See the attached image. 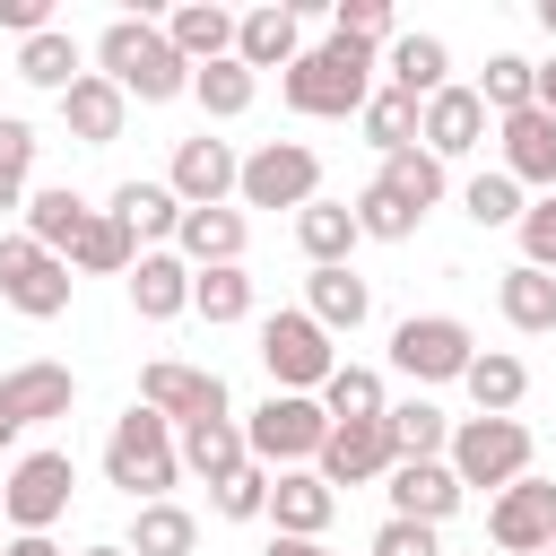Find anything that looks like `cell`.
Wrapping results in <instances>:
<instances>
[{
	"label": "cell",
	"mask_w": 556,
	"mask_h": 556,
	"mask_svg": "<svg viewBox=\"0 0 556 556\" xmlns=\"http://www.w3.org/2000/svg\"><path fill=\"white\" fill-rule=\"evenodd\" d=\"M382 426H391V452H400V460H443V452H452V417H443L434 400H391Z\"/></svg>",
	"instance_id": "cell-33"
},
{
	"label": "cell",
	"mask_w": 556,
	"mask_h": 556,
	"mask_svg": "<svg viewBox=\"0 0 556 556\" xmlns=\"http://www.w3.org/2000/svg\"><path fill=\"white\" fill-rule=\"evenodd\" d=\"M191 96H200V113H208V122H235V113H252L261 78H252L243 61H208V70H191Z\"/></svg>",
	"instance_id": "cell-41"
},
{
	"label": "cell",
	"mask_w": 556,
	"mask_h": 556,
	"mask_svg": "<svg viewBox=\"0 0 556 556\" xmlns=\"http://www.w3.org/2000/svg\"><path fill=\"white\" fill-rule=\"evenodd\" d=\"M495 139H504V174H513L521 191H556V113H547V104L495 122Z\"/></svg>",
	"instance_id": "cell-19"
},
{
	"label": "cell",
	"mask_w": 556,
	"mask_h": 556,
	"mask_svg": "<svg viewBox=\"0 0 556 556\" xmlns=\"http://www.w3.org/2000/svg\"><path fill=\"white\" fill-rule=\"evenodd\" d=\"M495 313H504L521 339H547V330H556V269H530V261H513V269L495 278Z\"/></svg>",
	"instance_id": "cell-25"
},
{
	"label": "cell",
	"mask_w": 556,
	"mask_h": 556,
	"mask_svg": "<svg viewBox=\"0 0 556 556\" xmlns=\"http://www.w3.org/2000/svg\"><path fill=\"white\" fill-rule=\"evenodd\" d=\"M295 243H304L313 269H348V252L365 243V226H356L348 200H313V208H295Z\"/></svg>",
	"instance_id": "cell-29"
},
{
	"label": "cell",
	"mask_w": 556,
	"mask_h": 556,
	"mask_svg": "<svg viewBox=\"0 0 556 556\" xmlns=\"http://www.w3.org/2000/svg\"><path fill=\"white\" fill-rule=\"evenodd\" d=\"M382 87H400V96H443L452 87V52H443V35H400L391 52H382Z\"/></svg>",
	"instance_id": "cell-27"
},
{
	"label": "cell",
	"mask_w": 556,
	"mask_h": 556,
	"mask_svg": "<svg viewBox=\"0 0 556 556\" xmlns=\"http://www.w3.org/2000/svg\"><path fill=\"white\" fill-rule=\"evenodd\" d=\"M486 539L504 556H547L556 547V486L547 478H513L495 504H486Z\"/></svg>",
	"instance_id": "cell-11"
},
{
	"label": "cell",
	"mask_w": 556,
	"mask_h": 556,
	"mask_svg": "<svg viewBox=\"0 0 556 556\" xmlns=\"http://www.w3.org/2000/svg\"><path fill=\"white\" fill-rule=\"evenodd\" d=\"M330 486H374V478H391L400 469V452H391V426L382 417H356V426H330V443H321V460H313Z\"/></svg>",
	"instance_id": "cell-14"
},
{
	"label": "cell",
	"mask_w": 556,
	"mask_h": 556,
	"mask_svg": "<svg viewBox=\"0 0 556 556\" xmlns=\"http://www.w3.org/2000/svg\"><path fill=\"white\" fill-rule=\"evenodd\" d=\"M469 356H478V339H469L460 313H408V321L391 330V365H400L408 382H460Z\"/></svg>",
	"instance_id": "cell-10"
},
{
	"label": "cell",
	"mask_w": 556,
	"mask_h": 556,
	"mask_svg": "<svg viewBox=\"0 0 556 556\" xmlns=\"http://www.w3.org/2000/svg\"><path fill=\"white\" fill-rule=\"evenodd\" d=\"M104 208L139 235V252H174V235H182V200H174V182H122Z\"/></svg>",
	"instance_id": "cell-23"
},
{
	"label": "cell",
	"mask_w": 556,
	"mask_h": 556,
	"mask_svg": "<svg viewBox=\"0 0 556 556\" xmlns=\"http://www.w3.org/2000/svg\"><path fill=\"white\" fill-rule=\"evenodd\" d=\"M261 556H330V547H321V539H269Z\"/></svg>",
	"instance_id": "cell-51"
},
{
	"label": "cell",
	"mask_w": 556,
	"mask_h": 556,
	"mask_svg": "<svg viewBox=\"0 0 556 556\" xmlns=\"http://www.w3.org/2000/svg\"><path fill=\"white\" fill-rule=\"evenodd\" d=\"M174 443H182V469H200L208 486H217V478H235V469L252 460L243 417H200V426H174Z\"/></svg>",
	"instance_id": "cell-31"
},
{
	"label": "cell",
	"mask_w": 556,
	"mask_h": 556,
	"mask_svg": "<svg viewBox=\"0 0 556 556\" xmlns=\"http://www.w3.org/2000/svg\"><path fill=\"white\" fill-rule=\"evenodd\" d=\"M191 313H200L208 330L252 321V269H243V261H235V269H200V278H191Z\"/></svg>",
	"instance_id": "cell-39"
},
{
	"label": "cell",
	"mask_w": 556,
	"mask_h": 556,
	"mask_svg": "<svg viewBox=\"0 0 556 556\" xmlns=\"http://www.w3.org/2000/svg\"><path fill=\"white\" fill-rule=\"evenodd\" d=\"M182 478V443H174V417H156L148 400H130L104 434V486H122L130 504H165Z\"/></svg>",
	"instance_id": "cell-3"
},
{
	"label": "cell",
	"mask_w": 556,
	"mask_h": 556,
	"mask_svg": "<svg viewBox=\"0 0 556 556\" xmlns=\"http://www.w3.org/2000/svg\"><path fill=\"white\" fill-rule=\"evenodd\" d=\"M261 365H269L278 391L321 400V382L339 374V348H330V330H321L304 304H278V313H261Z\"/></svg>",
	"instance_id": "cell-4"
},
{
	"label": "cell",
	"mask_w": 556,
	"mask_h": 556,
	"mask_svg": "<svg viewBox=\"0 0 556 556\" xmlns=\"http://www.w3.org/2000/svg\"><path fill=\"white\" fill-rule=\"evenodd\" d=\"M122 122H130V96H122L104 70H87V78L61 96V130H70L78 148H113V139H122Z\"/></svg>",
	"instance_id": "cell-21"
},
{
	"label": "cell",
	"mask_w": 556,
	"mask_h": 556,
	"mask_svg": "<svg viewBox=\"0 0 556 556\" xmlns=\"http://www.w3.org/2000/svg\"><path fill=\"white\" fill-rule=\"evenodd\" d=\"M0 217H26V182H9V174H0Z\"/></svg>",
	"instance_id": "cell-52"
},
{
	"label": "cell",
	"mask_w": 556,
	"mask_h": 556,
	"mask_svg": "<svg viewBox=\"0 0 556 556\" xmlns=\"http://www.w3.org/2000/svg\"><path fill=\"white\" fill-rule=\"evenodd\" d=\"M304 313H313L330 339H339V330H365V321H374V287H365L356 269H313V278H304Z\"/></svg>",
	"instance_id": "cell-30"
},
{
	"label": "cell",
	"mask_w": 556,
	"mask_h": 556,
	"mask_svg": "<svg viewBox=\"0 0 556 556\" xmlns=\"http://www.w3.org/2000/svg\"><path fill=\"white\" fill-rule=\"evenodd\" d=\"M374 182H382V191H400V200L426 217V208L443 200V156H426V148H400V156H382V174H374Z\"/></svg>",
	"instance_id": "cell-42"
},
{
	"label": "cell",
	"mask_w": 556,
	"mask_h": 556,
	"mask_svg": "<svg viewBox=\"0 0 556 556\" xmlns=\"http://www.w3.org/2000/svg\"><path fill=\"white\" fill-rule=\"evenodd\" d=\"M460 391L478 400V417H513V408H521V391H530V365H521L513 348H478V356H469V374H460Z\"/></svg>",
	"instance_id": "cell-32"
},
{
	"label": "cell",
	"mask_w": 556,
	"mask_h": 556,
	"mask_svg": "<svg viewBox=\"0 0 556 556\" xmlns=\"http://www.w3.org/2000/svg\"><path fill=\"white\" fill-rule=\"evenodd\" d=\"M539 104L556 113V61H539Z\"/></svg>",
	"instance_id": "cell-53"
},
{
	"label": "cell",
	"mask_w": 556,
	"mask_h": 556,
	"mask_svg": "<svg viewBox=\"0 0 556 556\" xmlns=\"http://www.w3.org/2000/svg\"><path fill=\"white\" fill-rule=\"evenodd\" d=\"M547 556H556V547H547Z\"/></svg>",
	"instance_id": "cell-57"
},
{
	"label": "cell",
	"mask_w": 556,
	"mask_h": 556,
	"mask_svg": "<svg viewBox=\"0 0 556 556\" xmlns=\"http://www.w3.org/2000/svg\"><path fill=\"white\" fill-rule=\"evenodd\" d=\"M460 208H469L478 226H521V208H530V200H521V182L495 165V174H469V182H460Z\"/></svg>",
	"instance_id": "cell-43"
},
{
	"label": "cell",
	"mask_w": 556,
	"mask_h": 556,
	"mask_svg": "<svg viewBox=\"0 0 556 556\" xmlns=\"http://www.w3.org/2000/svg\"><path fill=\"white\" fill-rule=\"evenodd\" d=\"M330 35H339V43H365V52H391V43H400L391 0H339V9H330Z\"/></svg>",
	"instance_id": "cell-45"
},
{
	"label": "cell",
	"mask_w": 556,
	"mask_h": 556,
	"mask_svg": "<svg viewBox=\"0 0 556 556\" xmlns=\"http://www.w3.org/2000/svg\"><path fill=\"white\" fill-rule=\"evenodd\" d=\"M321 408H330V426H356V417H382V408H391V391H382V374H374V365H348V356H339V374L321 382Z\"/></svg>",
	"instance_id": "cell-40"
},
{
	"label": "cell",
	"mask_w": 556,
	"mask_h": 556,
	"mask_svg": "<svg viewBox=\"0 0 556 556\" xmlns=\"http://www.w3.org/2000/svg\"><path fill=\"white\" fill-rule=\"evenodd\" d=\"M269 478H278V469H261V460H243L235 478H217V486H208V504H217L226 521H261V513H269Z\"/></svg>",
	"instance_id": "cell-46"
},
{
	"label": "cell",
	"mask_w": 556,
	"mask_h": 556,
	"mask_svg": "<svg viewBox=\"0 0 556 556\" xmlns=\"http://www.w3.org/2000/svg\"><path fill=\"white\" fill-rule=\"evenodd\" d=\"M243 443L261 469H313L321 443H330V408L304 400V391H269L252 417H243Z\"/></svg>",
	"instance_id": "cell-5"
},
{
	"label": "cell",
	"mask_w": 556,
	"mask_h": 556,
	"mask_svg": "<svg viewBox=\"0 0 556 556\" xmlns=\"http://www.w3.org/2000/svg\"><path fill=\"white\" fill-rule=\"evenodd\" d=\"M330 513H339V486H330L321 469H278V478H269V521H278V539H321Z\"/></svg>",
	"instance_id": "cell-17"
},
{
	"label": "cell",
	"mask_w": 556,
	"mask_h": 556,
	"mask_svg": "<svg viewBox=\"0 0 556 556\" xmlns=\"http://www.w3.org/2000/svg\"><path fill=\"white\" fill-rule=\"evenodd\" d=\"M35 148H43V139H35V122L0 113V174H9V182H26V174H35Z\"/></svg>",
	"instance_id": "cell-49"
},
{
	"label": "cell",
	"mask_w": 556,
	"mask_h": 556,
	"mask_svg": "<svg viewBox=\"0 0 556 556\" xmlns=\"http://www.w3.org/2000/svg\"><path fill=\"white\" fill-rule=\"evenodd\" d=\"M70 486H78V460L70 452H17L9 460V478H0V521H17V530H52L61 513H70Z\"/></svg>",
	"instance_id": "cell-9"
},
{
	"label": "cell",
	"mask_w": 556,
	"mask_h": 556,
	"mask_svg": "<svg viewBox=\"0 0 556 556\" xmlns=\"http://www.w3.org/2000/svg\"><path fill=\"white\" fill-rule=\"evenodd\" d=\"M348 208H356V226H365L374 243H408V235L426 226V217H417V208H408L400 191H382V182H365V191H356Z\"/></svg>",
	"instance_id": "cell-44"
},
{
	"label": "cell",
	"mask_w": 556,
	"mask_h": 556,
	"mask_svg": "<svg viewBox=\"0 0 556 556\" xmlns=\"http://www.w3.org/2000/svg\"><path fill=\"white\" fill-rule=\"evenodd\" d=\"M122 547H130V556H191V547H200V521L165 495V504H139V513H130V539H122Z\"/></svg>",
	"instance_id": "cell-35"
},
{
	"label": "cell",
	"mask_w": 556,
	"mask_h": 556,
	"mask_svg": "<svg viewBox=\"0 0 556 556\" xmlns=\"http://www.w3.org/2000/svg\"><path fill=\"white\" fill-rule=\"evenodd\" d=\"M295 26H304V17H295V9H278V0L243 9V17H235V61H243L252 78H261V70H278V78H287V70H295V52H304V43H295Z\"/></svg>",
	"instance_id": "cell-20"
},
{
	"label": "cell",
	"mask_w": 556,
	"mask_h": 556,
	"mask_svg": "<svg viewBox=\"0 0 556 556\" xmlns=\"http://www.w3.org/2000/svg\"><path fill=\"white\" fill-rule=\"evenodd\" d=\"M478 104H486L495 122L530 113V104H539V61H521V52H495V61H486V78H478Z\"/></svg>",
	"instance_id": "cell-38"
},
{
	"label": "cell",
	"mask_w": 556,
	"mask_h": 556,
	"mask_svg": "<svg viewBox=\"0 0 556 556\" xmlns=\"http://www.w3.org/2000/svg\"><path fill=\"white\" fill-rule=\"evenodd\" d=\"M17 434H26V426H17V417H9V408H0V452H9V443H17Z\"/></svg>",
	"instance_id": "cell-54"
},
{
	"label": "cell",
	"mask_w": 556,
	"mask_h": 556,
	"mask_svg": "<svg viewBox=\"0 0 556 556\" xmlns=\"http://www.w3.org/2000/svg\"><path fill=\"white\" fill-rule=\"evenodd\" d=\"M87 226H96V208H87L70 182H43V191H26V235H35L43 252H61V261H70Z\"/></svg>",
	"instance_id": "cell-28"
},
{
	"label": "cell",
	"mask_w": 556,
	"mask_h": 556,
	"mask_svg": "<svg viewBox=\"0 0 556 556\" xmlns=\"http://www.w3.org/2000/svg\"><path fill=\"white\" fill-rule=\"evenodd\" d=\"M130 261H139V235H130L113 208H96V226H87L78 252H70V269H87V278H130Z\"/></svg>",
	"instance_id": "cell-37"
},
{
	"label": "cell",
	"mask_w": 556,
	"mask_h": 556,
	"mask_svg": "<svg viewBox=\"0 0 556 556\" xmlns=\"http://www.w3.org/2000/svg\"><path fill=\"white\" fill-rule=\"evenodd\" d=\"M70 287H78V278H70L61 252H43L26 226L0 235V304H17L26 321H61V313H70Z\"/></svg>",
	"instance_id": "cell-7"
},
{
	"label": "cell",
	"mask_w": 556,
	"mask_h": 556,
	"mask_svg": "<svg viewBox=\"0 0 556 556\" xmlns=\"http://www.w3.org/2000/svg\"><path fill=\"white\" fill-rule=\"evenodd\" d=\"M70 400H78V374H70V365H52V356H35V365H9V374H0V408H9L17 426L70 417Z\"/></svg>",
	"instance_id": "cell-18"
},
{
	"label": "cell",
	"mask_w": 556,
	"mask_h": 556,
	"mask_svg": "<svg viewBox=\"0 0 556 556\" xmlns=\"http://www.w3.org/2000/svg\"><path fill=\"white\" fill-rule=\"evenodd\" d=\"M243 208H182V235H174V252L191 261V269H235L243 261Z\"/></svg>",
	"instance_id": "cell-24"
},
{
	"label": "cell",
	"mask_w": 556,
	"mask_h": 556,
	"mask_svg": "<svg viewBox=\"0 0 556 556\" xmlns=\"http://www.w3.org/2000/svg\"><path fill=\"white\" fill-rule=\"evenodd\" d=\"M382 495H391V513H400V521H434V530L469 504V486L452 478V460H400Z\"/></svg>",
	"instance_id": "cell-16"
},
{
	"label": "cell",
	"mask_w": 556,
	"mask_h": 556,
	"mask_svg": "<svg viewBox=\"0 0 556 556\" xmlns=\"http://www.w3.org/2000/svg\"><path fill=\"white\" fill-rule=\"evenodd\" d=\"M78 556H130V547H122V539H96V547H78Z\"/></svg>",
	"instance_id": "cell-55"
},
{
	"label": "cell",
	"mask_w": 556,
	"mask_h": 556,
	"mask_svg": "<svg viewBox=\"0 0 556 556\" xmlns=\"http://www.w3.org/2000/svg\"><path fill=\"white\" fill-rule=\"evenodd\" d=\"M17 78H26V87H43V96H70V87L87 78V70H78V35H61V26H52V35L17 43Z\"/></svg>",
	"instance_id": "cell-36"
},
{
	"label": "cell",
	"mask_w": 556,
	"mask_h": 556,
	"mask_svg": "<svg viewBox=\"0 0 556 556\" xmlns=\"http://www.w3.org/2000/svg\"><path fill=\"white\" fill-rule=\"evenodd\" d=\"M191 261L182 252H139L130 261V313L139 321H174V313H191Z\"/></svg>",
	"instance_id": "cell-22"
},
{
	"label": "cell",
	"mask_w": 556,
	"mask_h": 556,
	"mask_svg": "<svg viewBox=\"0 0 556 556\" xmlns=\"http://www.w3.org/2000/svg\"><path fill=\"white\" fill-rule=\"evenodd\" d=\"M486 122H495V113L478 104V87H460V78H452L443 96H426V122H417V148L452 165V156H469V148H486Z\"/></svg>",
	"instance_id": "cell-15"
},
{
	"label": "cell",
	"mask_w": 556,
	"mask_h": 556,
	"mask_svg": "<svg viewBox=\"0 0 556 556\" xmlns=\"http://www.w3.org/2000/svg\"><path fill=\"white\" fill-rule=\"evenodd\" d=\"M417 122H426V104H417V96H400V87H374V104L356 113V130H365V148H374V156L417 148Z\"/></svg>",
	"instance_id": "cell-34"
},
{
	"label": "cell",
	"mask_w": 556,
	"mask_h": 556,
	"mask_svg": "<svg viewBox=\"0 0 556 556\" xmlns=\"http://www.w3.org/2000/svg\"><path fill=\"white\" fill-rule=\"evenodd\" d=\"M374 70H382V52L330 35V43L295 52V70L278 78V96H287L295 113H313V122H356V113L374 104Z\"/></svg>",
	"instance_id": "cell-2"
},
{
	"label": "cell",
	"mask_w": 556,
	"mask_h": 556,
	"mask_svg": "<svg viewBox=\"0 0 556 556\" xmlns=\"http://www.w3.org/2000/svg\"><path fill=\"white\" fill-rule=\"evenodd\" d=\"M539 26H547V35H556V0H539Z\"/></svg>",
	"instance_id": "cell-56"
},
{
	"label": "cell",
	"mask_w": 556,
	"mask_h": 556,
	"mask_svg": "<svg viewBox=\"0 0 556 556\" xmlns=\"http://www.w3.org/2000/svg\"><path fill=\"white\" fill-rule=\"evenodd\" d=\"M243 208H313L321 200V156L304 139H261L243 156V182H235Z\"/></svg>",
	"instance_id": "cell-8"
},
{
	"label": "cell",
	"mask_w": 556,
	"mask_h": 556,
	"mask_svg": "<svg viewBox=\"0 0 556 556\" xmlns=\"http://www.w3.org/2000/svg\"><path fill=\"white\" fill-rule=\"evenodd\" d=\"M452 478L460 486H513V478H530V426L521 417H452Z\"/></svg>",
	"instance_id": "cell-6"
},
{
	"label": "cell",
	"mask_w": 556,
	"mask_h": 556,
	"mask_svg": "<svg viewBox=\"0 0 556 556\" xmlns=\"http://www.w3.org/2000/svg\"><path fill=\"white\" fill-rule=\"evenodd\" d=\"M96 61H104V78H113L130 104H174V96H191V61L174 52V35H165L156 17H113V26L96 35Z\"/></svg>",
	"instance_id": "cell-1"
},
{
	"label": "cell",
	"mask_w": 556,
	"mask_h": 556,
	"mask_svg": "<svg viewBox=\"0 0 556 556\" xmlns=\"http://www.w3.org/2000/svg\"><path fill=\"white\" fill-rule=\"evenodd\" d=\"M513 235H521V261H530V269H556V191H539Z\"/></svg>",
	"instance_id": "cell-47"
},
{
	"label": "cell",
	"mask_w": 556,
	"mask_h": 556,
	"mask_svg": "<svg viewBox=\"0 0 556 556\" xmlns=\"http://www.w3.org/2000/svg\"><path fill=\"white\" fill-rule=\"evenodd\" d=\"M365 556H443V539H434V521H400V513H391Z\"/></svg>",
	"instance_id": "cell-48"
},
{
	"label": "cell",
	"mask_w": 556,
	"mask_h": 556,
	"mask_svg": "<svg viewBox=\"0 0 556 556\" xmlns=\"http://www.w3.org/2000/svg\"><path fill=\"white\" fill-rule=\"evenodd\" d=\"M165 182H174V200L182 208H226V191L243 182V156L226 148V139H174V165H165Z\"/></svg>",
	"instance_id": "cell-13"
},
{
	"label": "cell",
	"mask_w": 556,
	"mask_h": 556,
	"mask_svg": "<svg viewBox=\"0 0 556 556\" xmlns=\"http://www.w3.org/2000/svg\"><path fill=\"white\" fill-rule=\"evenodd\" d=\"M139 400H148L156 417H174V426H200V417H235V408H226V382H217L208 365H182V356H156V365L139 374Z\"/></svg>",
	"instance_id": "cell-12"
},
{
	"label": "cell",
	"mask_w": 556,
	"mask_h": 556,
	"mask_svg": "<svg viewBox=\"0 0 556 556\" xmlns=\"http://www.w3.org/2000/svg\"><path fill=\"white\" fill-rule=\"evenodd\" d=\"M0 556H61V539H52V530H17Z\"/></svg>",
	"instance_id": "cell-50"
},
{
	"label": "cell",
	"mask_w": 556,
	"mask_h": 556,
	"mask_svg": "<svg viewBox=\"0 0 556 556\" xmlns=\"http://www.w3.org/2000/svg\"><path fill=\"white\" fill-rule=\"evenodd\" d=\"M165 35H174V52H182L191 70L235 61V9H217V0H182V9L165 17Z\"/></svg>",
	"instance_id": "cell-26"
}]
</instances>
